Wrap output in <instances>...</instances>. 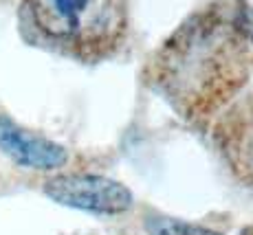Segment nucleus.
I'll list each match as a JSON object with an SVG mask.
<instances>
[{"label":"nucleus","mask_w":253,"mask_h":235,"mask_svg":"<svg viewBox=\"0 0 253 235\" xmlns=\"http://www.w3.org/2000/svg\"><path fill=\"white\" fill-rule=\"evenodd\" d=\"M36 27L75 48H99L121 27L119 0H27Z\"/></svg>","instance_id":"nucleus-1"},{"label":"nucleus","mask_w":253,"mask_h":235,"mask_svg":"<svg viewBox=\"0 0 253 235\" xmlns=\"http://www.w3.org/2000/svg\"><path fill=\"white\" fill-rule=\"evenodd\" d=\"M44 194L53 202L97 215H117L132 207L126 185L97 174H62L46 180Z\"/></svg>","instance_id":"nucleus-2"},{"label":"nucleus","mask_w":253,"mask_h":235,"mask_svg":"<svg viewBox=\"0 0 253 235\" xmlns=\"http://www.w3.org/2000/svg\"><path fill=\"white\" fill-rule=\"evenodd\" d=\"M0 152L31 169H60L69 154L62 145L20 128L13 119L0 115Z\"/></svg>","instance_id":"nucleus-3"},{"label":"nucleus","mask_w":253,"mask_h":235,"mask_svg":"<svg viewBox=\"0 0 253 235\" xmlns=\"http://www.w3.org/2000/svg\"><path fill=\"white\" fill-rule=\"evenodd\" d=\"M145 229L150 235H220L211 229L198 227V224H189L176 218H168V215H152L145 220Z\"/></svg>","instance_id":"nucleus-4"},{"label":"nucleus","mask_w":253,"mask_h":235,"mask_svg":"<svg viewBox=\"0 0 253 235\" xmlns=\"http://www.w3.org/2000/svg\"><path fill=\"white\" fill-rule=\"evenodd\" d=\"M242 235H253V224H251V227H247L245 231H242Z\"/></svg>","instance_id":"nucleus-5"}]
</instances>
